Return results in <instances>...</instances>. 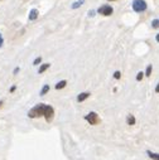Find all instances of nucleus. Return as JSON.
I'll return each instance as SVG.
<instances>
[{
  "instance_id": "f257e3e1",
  "label": "nucleus",
  "mask_w": 159,
  "mask_h": 160,
  "mask_svg": "<svg viewBox=\"0 0 159 160\" xmlns=\"http://www.w3.org/2000/svg\"><path fill=\"white\" fill-rule=\"evenodd\" d=\"M46 106H47V105H44V103H39V105L34 106L32 110H29V112H28V116H29L31 119H35V117L44 116Z\"/></svg>"
},
{
  "instance_id": "f03ea898",
  "label": "nucleus",
  "mask_w": 159,
  "mask_h": 160,
  "mask_svg": "<svg viewBox=\"0 0 159 160\" xmlns=\"http://www.w3.org/2000/svg\"><path fill=\"white\" fill-rule=\"evenodd\" d=\"M133 9L136 13H141L144 10H147V3L144 0H134L133 2Z\"/></svg>"
},
{
  "instance_id": "7ed1b4c3",
  "label": "nucleus",
  "mask_w": 159,
  "mask_h": 160,
  "mask_svg": "<svg viewBox=\"0 0 159 160\" xmlns=\"http://www.w3.org/2000/svg\"><path fill=\"white\" fill-rule=\"evenodd\" d=\"M85 120L89 121L90 125H97L100 122V117H99V115L96 112H93V111H92V112H90V114H87L85 116Z\"/></svg>"
},
{
  "instance_id": "20e7f679",
  "label": "nucleus",
  "mask_w": 159,
  "mask_h": 160,
  "mask_svg": "<svg viewBox=\"0 0 159 160\" xmlns=\"http://www.w3.org/2000/svg\"><path fill=\"white\" fill-rule=\"evenodd\" d=\"M99 14H101V15H105V17H109V15H111L112 14V11H114V9L111 8L110 5H102L101 8H99Z\"/></svg>"
},
{
  "instance_id": "39448f33",
  "label": "nucleus",
  "mask_w": 159,
  "mask_h": 160,
  "mask_svg": "<svg viewBox=\"0 0 159 160\" xmlns=\"http://www.w3.org/2000/svg\"><path fill=\"white\" fill-rule=\"evenodd\" d=\"M53 116H54V110L52 106H46V111H44V117H46V121L50 122L53 120Z\"/></svg>"
},
{
  "instance_id": "423d86ee",
  "label": "nucleus",
  "mask_w": 159,
  "mask_h": 160,
  "mask_svg": "<svg viewBox=\"0 0 159 160\" xmlns=\"http://www.w3.org/2000/svg\"><path fill=\"white\" fill-rule=\"evenodd\" d=\"M89 97H90V93H89V92H82V93L78 95L77 101H78V102H82V101H85L86 99H89Z\"/></svg>"
},
{
  "instance_id": "0eeeda50",
  "label": "nucleus",
  "mask_w": 159,
  "mask_h": 160,
  "mask_svg": "<svg viewBox=\"0 0 159 160\" xmlns=\"http://www.w3.org/2000/svg\"><path fill=\"white\" fill-rule=\"evenodd\" d=\"M38 18V10L37 9H32L29 13V20H35Z\"/></svg>"
},
{
  "instance_id": "6e6552de",
  "label": "nucleus",
  "mask_w": 159,
  "mask_h": 160,
  "mask_svg": "<svg viewBox=\"0 0 159 160\" xmlns=\"http://www.w3.org/2000/svg\"><path fill=\"white\" fill-rule=\"evenodd\" d=\"M49 66H50L49 63H44V64H42V66L39 67V71H38V72H39V73H43V72H46L47 69L49 68Z\"/></svg>"
},
{
  "instance_id": "1a4fd4ad",
  "label": "nucleus",
  "mask_w": 159,
  "mask_h": 160,
  "mask_svg": "<svg viewBox=\"0 0 159 160\" xmlns=\"http://www.w3.org/2000/svg\"><path fill=\"white\" fill-rule=\"evenodd\" d=\"M66 85H67L66 81H61V82H58V83L56 85V88H57V89H62V88L66 87Z\"/></svg>"
},
{
  "instance_id": "9d476101",
  "label": "nucleus",
  "mask_w": 159,
  "mask_h": 160,
  "mask_svg": "<svg viewBox=\"0 0 159 160\" xmlns=\"http://www.w3.org/2000/svg\"><path fill=\"white\" fill-rule=\"evenodd\" d=\"M126 122H128V125H135V117L133 115H129L126 119Z\"/></svg>"
},
{
  "instance_id": "9b49d317",
  "label": "nucleus",
  "mask_w": 159,
  "mask_h": 160,
  "mask_svg": "<svg viewBox=\"0 0 159 160\" xmlns=\"http://www.w3.org/2000/svg\"><path fill=\"white\" fill-rule=\"evenodd\" d=\"M83 3H85V0H78V2H75L73 4H72V8L76 9V8H78V6H81Z\"/></svg>"
},
{
  "instance_id": "f8f14e48",
  "label": "nucleus",
  "mask_w": 159,
  "mask_h": 160,
  "mask_svg": "<svg viewBox=\"0 0 159 160\" xmlns=\"http://www.w3.org/2000/svg\"><path fill=\"white\" fill-rule=\"evenodd\" d=\"M147 154L151 159H158L159 160V154H155V152H151V151H147Z\"/></svg>"
},
{
  "instance_id": "ddd939ff",
  "label": "nucleus",
  "mask_w": 159,
  "mask_h": 160,
  "mask_svg": "<svg viewBox=\"0 0 159 160\" xmlns=\"http://www.w3.org/2000/svg\"><path fill=\"white\" fill-rule=\"evenodd\" d=\"M48 91H49V86H48V85H46L44 87L42 88V91H41V95H42V96H44V95H46V93H47Z\"/></svg>"
},
{
  "instance_id": "4468645a",
  "label": "nucleus",
  "mask_w": 159,
  "mask_h": 160,
  "mask_svg": "<svg viewBox=\"0 0 159 160\" xmlns=\"http://www.w3.org/2000/svg\"><path fill=\"white\" fill-rule=\"evenodd\" d=\"M151 69H153V67H151V64H149L147 67V71H145V76L147 77H150V74H151Z\"/></svg>"
},
{
  "instance_id": "2eb2a0df",
  "label": "nucleus",
  "mask_w": 159,
  "mask_h": 160,
  "mask_svg": "<svg viewBox=\"0 0 159 160\" xmlns=\"http://www.w3.org/2000/svg\"><path fill=\"white\" fill-rule=\"evenodd\" d=\"M151 25H153V28H155V29H157V28H159V20L158 19H154L153 23H151Z\"/></svg>"
},
{
  "instance_id": "dca6fc26",
  "label": "nucleus",
  "mask_w": 159,
  "mask_h": 160,
  "mask_svg": "<svg viewBox=\"0 0 159 160\" xmlns=\"http://www.w3.org/2000/svg\"><path fill=\"white\" fill-rule=\"evenodd\" d=\"M41 62H42V57H37V58L34 59L33 64H34V66H37V64H39V63H41Z\"/></svg>"
},
{
  "instance_id": "f3484780",
  "label": "nucleus",
  "mask_w": 159,
  "mask_h": 160,
  "mask_svg": "<svg viewBox=\"0 0 159 160\" xmlns=\"http://www.w3.org/2000/svg\"><path fill=\"white\" fill-rule=\"evenodd\" d=\"M143 77H144V73L143 72H139L138 74H136V80H138V81H141Z\"/></svg>"
},
{
  "instance_id": "a211bd4d",
  "label": "nucleus",
  "mask_w": 159,
  "mask_h": 160,
  "mask_svg": "<svg viewBox=\"0 0 159 160\" xmlns=\"http://www.w3.org/2000/svg\"><path fill=\"white\" fill-rule=\"evenodd\" d=\"M120 77H121V73H120L119 71H116V72L114 73V78H115V80H119Z\"/></svg>"
},
{
  "instance_id": "6ab92c4d",
  "label": "nucleus",
  "mask_w": 159,
  "mask_h": 160,
  "mask_svg": "<svg viewBox=\"0 0 159 160\" xmlns=\"http://www.w3.org/2000/svg\"><path fill=\"white\" fill-rule=\"evenodd\" d=\"M89 15H90V17H93V15H95V11H93V10L89 11Z\"/></svg>"
},
{
  "instance_id": "aec40b11",
  "label": "nucleus",
  "mask_w": 159,
  "mask_h": 160,
  "mask_svg": "<svg viewBox=\"0 0 159 160\" xmlns=\"http://www.w3.org/2000/svg\"><path fill=\"white\" fill-rule=\"evenodd\" d=\"M155 92H157V93H159V83H158L157 87H155Z\"/></svg>"
},
{
  "instance_id": "412c9836",
  "label": "nucleus",
  "mask_w": 159,
  "mask_h": 160,
  "mask_svg": "<svg viewBox=\"0 0 159 160\" xmlns=\"http://www.w3.org/2000/svg\"><path fill=\"white\" fill-rule=\"evenodd\" d=\"M19 72V68H15V69H14V74H17Z\"/></svg>"
},
{
  "instance_id": "4be33fe9",
  "label": "nucleus",
  "mask_w": 159,
  "mask_h": 160,
  "mask_svg": "<svg viewBox=\"0 0 159 160\" xmlns=\"http://www.w3.org/2000/svg\"><path fill=\"white\" fill-rule=\"evenodd\" d=\"M14 91H15V86H13V87L10 88V92H14Z\"/></svg>"
},
{
  "instance_id": "5701e85b",
  "label": "nucleus",
  "mask_w": 159,
  "mask_h": 160,
  "mask_svg": "<svg viewBox=\"0 0 159 160\" xmlns=\"http://www.w3.org/2000/svg\"><path fill=\"white\" fill-rule=\"evenodd\" d=\"M3 42H4V40H3V38H0V47L3 45Z\"/></svg>"
},
{
  "instance_id": "b1692460",
  "label": "nucleus",
  "mask_w": 159,
  "mask_h": 160,
  "mask_svg": "<svg viewBox=\"0 0 159 160\" xmlns=\"http://www.w3.org/2000/svg\"><path fill=\"white\" fill-rule=\"evenodd\" d=\"M155 39H157V42H159V34H157V37H155Z\"/></svg>"
},
{
  "instance_id": "393cba45",
  "label": "nucleus",
  "mask_w": 159,
  "mask_h": 160,
  "mask_svg": "<svg viewBox=\"0 0 159 160\" xmlns=\"http://www.w3.org/2000/svg\"><path fill=\"white\" fill-rule=\"evenodd\" d=\"M2 105H3V101H0V107H2Z\"/></svg>"
},
{
  "instance_id": "a878e982",
  "label": "nucleus",
  "mask_w": 159,
  "mask_h": 160,
  "mask_svg": "<svg viewBox=\"0 0 159 160\" xmlns=\"http://www.w3.org/2000/svg\"><path fill=\"white\" fill-rule=\"evenodd\" d=\"M109 2H114V0H109Z\"/></svg>"
},
{
  "instance_id": "bb28decb",
  "label": "nucleus",
  "mask_w": 159,
  "mask_h": 160,
  "mask_svg": "<svg viewBox=\"0 0 159 160\" xmlns=\"http://www.w3.org/2000/svg\"><path fill=\"white\" fill-rule=\"evenodd\" d=\"M0 38H2V34H0Z\"/></svg>"
},
{
  "instance_id": "cd10ccee",
  "label": "nucleus",
  "mask_w": 159,
  "mask_h": 160,
  "mask_svg": "<svg viewBox=\"0 0 159 160\" xmlns=\"http://www.w3.org/2000/svg\"><path fill=\"white\" fill-rule=\"evenodd\" d=\"M24 2H25V0H24Z\"/></svg>"
}]
</instances>
